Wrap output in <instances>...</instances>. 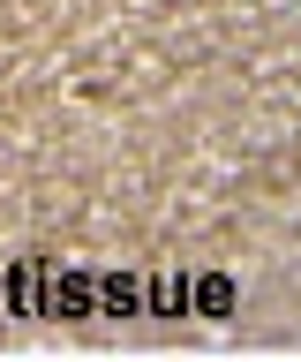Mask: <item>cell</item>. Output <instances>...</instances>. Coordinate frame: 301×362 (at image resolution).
Wrapping results in <instances>:
<instances>
[{
  "label": "cell",
  "instance_id": "obj_1",
  "mask_svg": "<svg viewBox=\"0 0 301 362\" xmlns=\"http://www.w3.org/2000/svg\"><path fill=\"white\" fill-rule=\"evenodd\" d=\"M38 317H98V272H68L46 257V294H38Z\"/></svg>",
  "mask_w": 301,
  "mask_h": 362
},
{
  "label": "cell",
  "instance_id": "obj_3",
  "mask_svg": "<svg viewBox=\"0 0 301 362\" xmlns=\"http://www.w3.org/2000/svg\"><path fill=\"white\" fill-rule=\"evenodd\" d=\"M98 317H143V272H98Z\"/></svg>",
  "mask_w": 301,
  "mask_h": 362
},
{
  "label": "cell",
  "instance_id": "obj_2",
  "mask_svg": "<svg viewBox=\"0 0 301 362\" xmlns=\"http://www.w3.org/2000/svg\"><path fill=\"white\" fill-rule=\"evenodd\" d=\"M241 310V287H233V272H188V317H211V325H226Z\"/></svg>",
  "mask_w": 301,
  "mask_h": 362
},
{
  "label": "cell",
  "instance_id": "obj_5",
  "mask_svg": "<svg viewBox=\"0 0 301 362\" xmlns=\"http://www.w3.org/2000/svg\"><path fill=\"white\" fill-rule=\"evenodd\" d=\"M188 310V272H143V317H181Z\"/></svg>",
  "mask_w": 301,
  "mask_h": 362
},
{
  "label": "cell",
  "instance_id": "obj_4",
  "mask_svg": "<svg viewBox=\"0 0 301 362\" xmlns=\"http://www.w3.org/2000/svg\"><path fill=\"white\" fill-rule=\"evenodd\" d=\"M38 294H46V257H16L8 264V310L38 317Z\"/></svg>",
  "mask_w": 301,
  "mask_h": 362
}]
</instances>
